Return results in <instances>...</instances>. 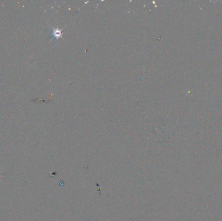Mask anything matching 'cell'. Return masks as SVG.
<instances>
[{"label":"cell","instance_id":"cell-2","mask_svg":"<svg viewBox=\"0 0 222 221\" xmlns=\"http://www.w3.org/2000/svg\"><path fill=\"white\" fill-rule=\"evenodd\" d=\"M0 177H1V176H0Z\"/></svg>","mask_w":222,"mask_h":221},{"label":"cell","instance_id":"cell-1","mask_svg":"<svg viewBox=\"0 0 222 221\" xmlns=\"http://www.w3.org/2000/svg\"><path fill=\"white\" fill-rule=\"evenodd\" d=\"M64 27H63V28H62V29H54V28H52L53 31H52L51 34V37H52L51 40H53L54 39L59 40V38H62L63 40H64L63 38V37H62V32Z\"/></svg>","mask_w":222,"mask_h":221}]
</instances>
